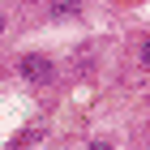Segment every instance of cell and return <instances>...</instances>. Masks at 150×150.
Instances as JSON below:
<instances>
[{"label":"cell","instance_id":"2","mask_svg":"<svg viewBox=\"0 0 150 150\" xmlns=\"http://www.w3.org/2000/svg\"><path fill=\"white\" fill-rule=\"evenodd\" d=\"M47 13H52L56 22H64V17H77V13H81V4H47Z\"/></svg>","mask_w":150,"mask_h":150},{"label":"cell","instance_id":"5","mask_svg":"<svg viewBox=\"0 0 150 150\" xmlns=\"http://www.w3.org/2000/svg\"><path fill=\"white\" fill-rule=\"evenodd\" d=\"M4 26H9V17H4V13H0V35H4Z\"/></svg>","mask_w":150,"mask_h":150},{"label":"cell","instance_id":"3","mask_svg":"<svg viewBox=\"0 0 150 150\" xmlns=\"http://www.w3.org/2000/svg\"><path fill=\"white\" fill-rule=\"evenodd\" d=\"M137 60L150 69V35H142V39H137Z\"/></svg>","mask_w":150,"mask_h":150},{"label":"cell","instance_id":"4","mask_svg":"<svg viewBox=\"0 0 150 150\" xmlns=\"http://www.w3.org/2000/svg\"><path fill=\"white\" fill-rule=\"evenodd\" d=\"M86 150H112V142H90Z\"/></svg>","mask_w":150,"mask_h":150},{"label":"cell","instance_id":"1","mask_svg":"<svg viewBox=\"0 0 150 150\" xmlns=\"http://www.w3.org/2000/svg\"><path fill=\"white\" fill-rule=\"evenodd\" d=\"M17 73H22L26 86H52L56 64H52V56H43V52H26V56L17 60Z\"/></svg>","mask_w":150,"mask_h":150}]
</instances>
